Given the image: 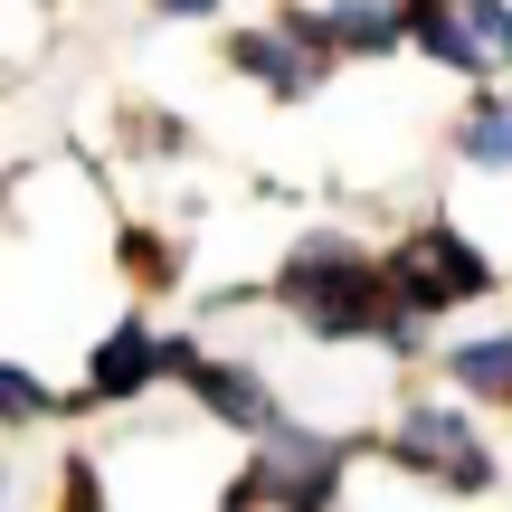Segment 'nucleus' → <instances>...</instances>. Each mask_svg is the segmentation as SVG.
Listing matches in <instances>:
<instances>
[{
  "mask_svg": "<svg viewBox=\"0 0 512 512\" xmlns=\"http://www.w3.org/2000/svg\"><path fill=\"white\" fill-rule=\"evenodd\" d=\"M389 294H399L418 323H437V313L484 304V294H494V256L465 238L456 219H427V228H408V238L389 247Z\"/></svg>",
  "mask_w": 512,
  "mask_h": 512,
  "instance_id": "nucleus-2",
  "label": "nucleus"
},
{
  "mask_svg": "<svg viewBox=\"0 0 512 512\" xmlns=\"http://www.w3.org/2000/svg\"><path fill=\"white\" fill-rule=\"evenodd\" d=\"M57 475H67V484H57V512H105V465H95V456H67Z\"/></svg>",
  "mask_w": 512,
  "mask_h": 512,
  "instance_id": "nucleus-12",
  "label": "nucleus"
},
{
  "mask_svg": "<svg viewBox=\"0 0 512 512\" xmlns=\"http://www.w3.org/2000/svg\"><path fill=\"white\" fill-rule=\"evenodd\" d=\"M38 408H48V389H38V370H19V361H10V370H0V418H10V427H29Z\"/></svg>",
  "mask_w": 512,
  "mask_h": 512,
  "instance_id": "nucleus-13",
  "label": "nucleus"
},
{
  "mask_svg": "<svg viewBox=\"0 0 512 512\" xmlns=\"http://www.w3.org/2000/svg\"><path fill=\"white\" fill-rule=\"evenodd\" d=\"M446 389H456V399H503L512 408V332H484V342H456L446 351Z\"/></svg>",
  "mask_w": 512,
  "mask_h": 512,
  "instance_id": "nucleus-10",
  "label": "nucleus"
},
{
  "mask_svg": "<svg viewBox=\"0 0 512 512\" xmlns=\"http://www.w3.org/2000/svg\"><path fill=\"white\" fill-rule=\"evenodd\" d=\"M332 57H342V48H332V19L323 10H285L275 29H238V38H228V67L256 76L266 95H313Z\"/></svg>",
  "mask_w": 512,
  "mask_h": 512,
  "instance_id": "nucleus-5",
  "label": "nucleus"
},
{
  "mask_svg": "<svg viewBox=\"0 0 512 512\" xmlns=\"http://www.w3.org/2000/svg\"><path fill=\"white\" fill-rule=\"evenodd\" d=\"M219 0H152V19H209Z\"/></svg>",
  "mask_w": 512,
  "mask_h": 512,
  "instance_id": "nucleus-14",
  "label": "nucleus"
},
{
  "mask_svg": "<svg viewBox=\"0 0 512 512\" xmlns=\"http://www.w3.org/2000/svg\"><path fill=\"white\" fill-rule=\"evenodd\" d=\"M266 294L313 332V342H389V351H418L427 342L418 313L389 294V256H370L361 238H342V228L294 238Z\"/></svg>",
  "mask_w": 512,
  "mask_h": 512,
  "instance_id": "nucleus-1",
  "label": "nucleus"
},
{
  "mask_svg": "<svg viewBox=\"0 0 512 512\" xmlns=\"http://www.w3.org/2000/svg\"><path fill=\"white\" fill-rule=\"evenodd\" d=\"M332 48L342 57H389V48H418V0H332Z\"/></svg>",
  "mask_w": 512,
  "mask_h": 512,
  "instance_id": "nucleus-9",
  "label": "nucleus"
},
{
  "mask_svg": "<svg viewBox=\"0 0 512 512\" xmlns=\"http://www.w3.org/2000/svg\"><path fill=\"white\" fill-rule=\"evenodd\" d=\"M456 162L512 171V86H503V95H475V105L456 114Z\"/></svg>",
  "mask_w": 512,
  "mask_h": 512,
  "instance_id": "nucleus-11",
  "label": "nucleus"
},
{
  "mask_svg": "<svg viewBox=\"0 0 512 512\" xmlns=\"http://www.w3.org/2000/svg\"><path fill=\"white\" fill-rule=\"evenodd\" d=\"M190 370H200V342H190V332H162V323H143V313H124V323H114L105 342L86 351L76 408H124V399H152V380H190Z\"/></svg>",
  "mask_w": 512,
  "mask_h": 512,
  "instance_id": "nucleus-4",
  "label": "nucleus"
},
{
  "mask_svg": "<svg viewBox=\"0 0 512 512\" xmlns=\"http://www.w3.org/2000/svg\"><path fill=\"white\" fill-rule=\"evenodd\" d=\"M389 465L427 475L437 494H494V446L475 437L465 399H408L389 427Z\"/></svg>",
  "mask_w": 512,
  "mask_h": 512,
  "instance_id": "nucleus-3",
  "label": "nucleus"
},
{
  "mask_svg": "<svg viewBox=\"0 0 512 512\" xmlns=\"http://www.w3.org/2000/svg\"><path fill=\"white\" fill-rule=\"evenodd\" d=\"M190 399H200L219 427H238V437H275V427H285L275 389L256 380L247 361H209V351H200V370H190Z\"/></svg>",
  "mask_w": 512,
  "mask_h": 512,
  "instance_id": "nucleus-8",
  "label": "nucleus"
},
{
  "mask_svg": "<svg viewBox=\"0 0 512 512\" xmlns=\"http://www.w3.org/2000/svg\"><path fill=\"white\" fill-rule=\"evenodd\" d=\"M342 465L351 446L323 437V427H275V437H256V484L275 494V512H332L342 503Z\"/></svg>",
  "mask_w": 512,
  "mask_h": 512,
  "instance_id": "nucleus-6",
  "label": "nucleus"
},
{
  "mask_svg": "<svg viewBox=\"0 0 512 512\" xmlns=\"http://www.w3.org/2000/svg\"><path fill=\"white\" fill-rule=\"evenodd\" d=\"M418 48L446 76H503L512 67V0H418Z\"/></svg>",
  "mask_w": 512,
  "mask_h": 512,
  "instance_id": "nucleus-7",
  "label": "nucleus"
}]
</instances>
